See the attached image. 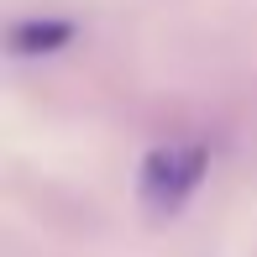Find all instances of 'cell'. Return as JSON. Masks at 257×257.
I'll return each mask as SVG.
<instances>
[{"instance_id": "obj_2", "label": "cell", "mask_w": 257, "mask_h": 257, "mask_svg": "<svg viewBox=\"0 0 257 257\" xmlns=\"http://www.w3.org/2000/svg\"><path fill=\"white\" fill-rule=\"evenodd\" d=\"M68 37H74L68 21H21V27H11V48L16 53H53Z\"/></svg>"}, {"instance_id": "obj_1", "label": "cell", "mask_w": 257, "mask_h": 257, "mask_svg": "<svg viewBox=\"0 0 257 257\" xmlns=\"http://www.w3.org/2000/svg\"><path fill=\"white\" fill-rule=\"evenodd\" d=\"M210 158L200 142H168V147H153V153L142 158V179H137V189H142V205L153 210V215H173L184 200H189L194 189H200Z\"/></svg>"}]
</instances>
